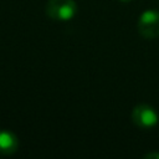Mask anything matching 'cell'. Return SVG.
Segmentation results:
<instances>
[{"instance_id":"5","label":"cell","mask_w":159,"mask_h":159,"mask_svg":"<svg viewBox=\"0 0 159 159\" xmlns=\"http://www.w3.org/2000/svg\"><path fill=\"white\" fill-rule=\"evenodd\" d=\"M144 158H148V159H153V158H158L159 159V153H148L144 155Z\"/></svg>"},{"instance_id":"2","label":"cell","mask_w":159,"mask_h":159,"mask_svg":"<svg viewBox=\"0 0 159 159\" xmlns=\"http://www.w3.org/2000/svg\"><path fill=\"white\" fill-rule=\"evenodd\" d=\"M138 31L145 39H155L159 36V11L147 10L138 21Z\"/></svg>"},{"instance_id":"1","label":"cell","mask_w":159,"mask_h":159,"mask_svg":"<svg viewBox=\"0 0 159 159\" xmlns=\"http://www.w3.org/2000/svg\"><path fill=\"white\" fill-rule=\"evenodd\" d=\"M77 10V5L75 0H48L45 7L48 17L53 20H70L75 16Z\"/></svg>"},{"instance_id":"3","label":"cell","mask_w":159,"mask_h":159,"mask_svg":"<svg viewBox=\"0 0 159 159\" xmlns=\"http://www.w3.org/2000/svg\"><path fill=\"white\" fill-rule=\"evenodd\" d=\"M132 119L139 128H152L158 122V114L150 106L138 104L132 112Z\"/></svg>"},{"instance_id":"6","label":"cell","mask_w":159,"mask_h":159,"mask_svg":"<svg viewBox=\"0 0 159 159\" xmlns=\"http://www.w3.org/2000/svg\"><path fill=\"white\" fill-rule=\"evenodd\" d=\"M119 1H122V2H129V1H132V0H119Z\"/></svg>"},{"instance_id":"4","label":"cell","mask_w":159,"mask_h":159,"mask_svg":"<svg viewBox=\"0 0 159 159\" xmlns=\"http://www.w3.org/2000/svg\"><path fill=\"white\" fill-rule=\"evenodd\" d=\"M17 149V139L16 137L7 132L1 130L0 132V153L1 154H12Z\"/></svg>"}]
</instances>
